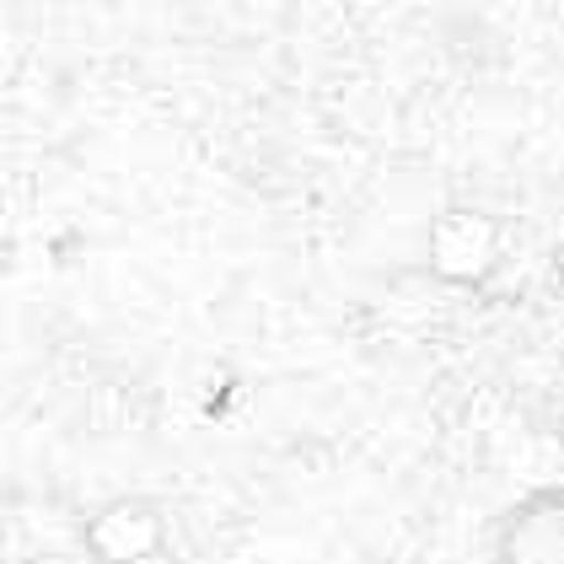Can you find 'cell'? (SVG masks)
I'll return each instance as SVG.
<instances>
[{"label":"cell","instance_id":"obj_1","mask_svg":"<svg viewBox=\"0 0 564 564\" xmlns=\"http://www.w3.org/2000/svg\"><path fill=\"white\" fill-rule=\"evenodd\" d=\"M489 564H564V484H538L495 511Z\"/></svg>","mask_w":564,"mask_h":564},{"label":"cell","instance_id":"obj_2","mask_svg":"<svg viewBox=\"0 0 564 564\" xmlns=\"http://www.w3.org/2000/svg\"><path fill=\"white\" fill-rule=\"evenodd\" d=\"M162 538L167 527L151 500H113L87 527V549L102 564H145L151 554H162Z\"/></svg>","mask_w":564,"mask_h":564}]
</instances>
